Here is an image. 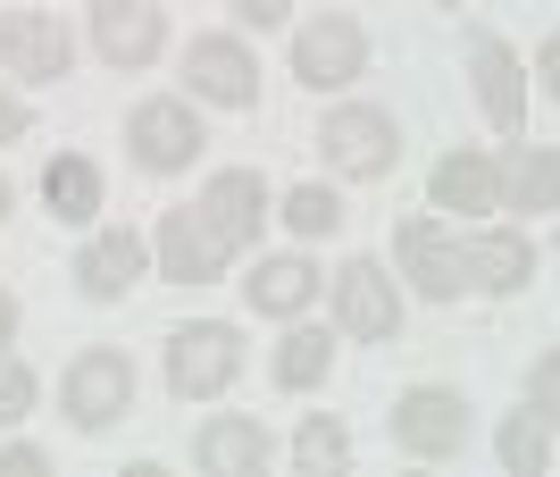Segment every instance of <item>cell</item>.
<instances>
[{
  "mask_svg": "<svg viewBox=\"0 0 560 477\" xmlns=\"http://www.w3.org/2000/svg\"><path fill=\"white\" fill-rule=\"evenodd\" d=\"M394 252H401V277L427 302H452V293H518L536 277V243L527 235H444L435 218H401Z\"/></svg>",
  "mask_w": 560,
  "mask_h": 477,
  "instance_id": "1",
  "label": "cell"
},
{
  "mask_svg": "<svg viewBox=\"0 0 560 477\" xmlns=\"http://www.w3.org/2000/svg\"><path fill=\"white\" fill-rule=\"evenodd\" d=\"M234 369H243V344H234L226 318H201V327L167 335V385H176L185 403H210V394H226Z\"/></svg>",
  "mask_w": 560,
  "mask_h": 477,
  "instance_id": "2",
  "label": "cell"
},
{
  "mask_svg": "<svg viewBox=\"0 0 560 477\" xmlns=\"http://www.w3.org/2000/svg\"><path fill=\"white\" fill-rule=\"evenodd\" d=\"M360 68H369V34H360V18H343V9H327V18H310L302 34H293V75H302L310 93H335V84H351Z\"/></svg>",
  "mask_w": 560,
  "mask_h": 477,
  "instance_id": "3",
  "label": "cell"
},
{
  "mask_svg": "<svg viewBox=\"0 0 560 477\" xmlns=\"http://www.w3.org/2000/svg\"><path fill=\"white\" fill-rule=\"evenodd\" d=\"M394 444L419 461H452L468 444V403L452 394V385H410L394 403Z\"/></svg>",
  "mask_w": 560,
  "mask_h": 477,
  "instance_id": "4",
  "label": "cell"
},
{
  "mask_svg": "<svg viewBox=\"0 0 560 477\" xmlns=\"http://www.w3.org/2000/svg\"><path fill=\"white\" fill-rule=\"evenodd\" d=\"M126 143H135V160L151 167V176H176V167L201 160V118H192V101H142L135 118H126Z\"/></svg>",
  "mask_w": 560,
  "mask_h": 477,
  "instance_id": "5",
  "label": "cell"
},
{
  "mask_svg": "<svg viewBox=\"0 0 560 477\" xmlns=\"http://www.w3.org/2000/svg\"><path fill=\"white\" fill-rule=\"evenodd\" d=\"M0 59H9V75H25V84H59L75 59V34L50 9H9L0 18Z\"/></svg>",
  "mask_w": 560,
  "mask_h": 477,
  "instance_id": "6",
  "label": "cell"
},
{
  "mask_svg": "<svg viewBox=\"0 0 560 477\" xmlns=\"http://www.w3.org/2000/svg\"><path fill=\"white\" fill-rule=\"evenodd\" d=\"M59 403H68V419L84 435H101L117 410H135V360L126 352H84L68 369V394H59Z\"/></svg>",
  "mask_w": 560,
  "mask_h": 477,
  "instance_id": "7",
  "label": "cell"
},
{
  "mask_svg": "<svg viewBox=\"0 0 560 477\" xmlns=\"http://www.w3.org/2000/svg\"><path fill=\"white\" fill-rule=\"evenodd\" d=\"M185 75H192V101H218V109H252L259 101V59L234 34H201L185 50Z\"/></svg>",
  "mask_w": 560,
  "mask_h": 477,
  "instance_id": "8",
  "label": "cell"
},
{
  "mask_svg": "<svg viewBox=\"0 0 560 477\" xmlns=\"http://www.w3.org/2000/svg\"><path fill=\"white\" fill-rule=\"evenodd\" d=\"M318 151H327V167H343V176H385V167L401 160V135H394L385 109H335Z\"/></svg>",
  "mask_w": 560,
  "mask_h": 477,
  "instance_id": "9",
  "label": "cell"
},
{
  "mask_svg": "<svg viewBox=\"0 0 560 477\" xmlns=\"http://www.w3.org/2000/svg\"><path fill=\"white\" fill-rule=\"evenodd\" d=\"M335 318H343V335H360V344H385V335L401 327L394 277H385L376 260H351L343 277H335Z\"/></svg>",
  "mask_w": 560,
  "mask_h": 477,
  "instance_id": "10",
  "label": "cell"
},
{
  "mask_svg": "<svg viewBox=\"0 0 560 477\" xmlns=\"http://www.w3.org/2000/svg\"><path fill=\"white\" fill-rule=\"evenodd\" d=\"M160 277H176V286L226 277V235H218L201 210H167L160 218Z\"/></svg>",
  "mask_w": 560,
  "mask_h": 477,
  "instance_id": "11",
  "label": "cell"
},
{
  "mask_svg": "<svg viewBox=\"0 0 560 477\" xmlns=\"http://www.w3.org/2000/svg\"><path fill=\"white\" fill-rule=\"evenodd\" d=\"M468 68H477V101H486V118L502 126V135H518V126H527V75H518L511 43L477 25V34H468Z\"/></svg>",
  "mask_w": 560,
  "mask_h": 477,
  "instance_id": "12",
  "label": "cell"
},
{
  "mask_svg": "<svg viewBox=\"0 0 560 477\" xmlns=\"http://www.w3.org/2000/svg\"><path fill=\"white\" fill-rule=\"evenodd\" d=\"M167 43V25L151 0H101L93 9V50L109 59V68H151Z\"/></svg>",
  "mask_w": 560,
  "mask_h": 477,
  "instance_id": "13",
  "label": "cell"
},
{
  "mask_svg": "<svg viewBox=\"0 0 560 477\" xmlns=\"http://www.w3.org/2000/svg\"><path fill=\"white\" fill-rule=\"evenodd\" d=\"M135 277H142V235H135V226H101V235L75 252V286H84V302H117Z\"/></svg>",
  "mask_w": 560,
  "mask_h": 477,
  "instance_id": "14",
  "label": "cell"
},
{
  "mask_svg": "<svg viewBox=\"0 0 560 477\" xmlns=\"http://www.w3.org/2000/svg\"><path fill=\"white\" fill-rule=\"evenodd\" d=\"M201 218L226 235V252H243V243L259 235V218H268V185H259V167H226V176H210Z\"/></svg>",
  "mask_w": 560,
  "mask_h": 477,
  "instance_id": "15",
  "label": "cell"
},
{
  "mask_svg": "<svg viewBox=\"0 0 560 477\" xmlns=\"http://www.w3.org/2000/svg\"><path fill=\"white\" fill-rule=\"evenodd\" d=\"M192 461H201L210 477H259V461H268V428L226 410V419H210V428L192 435Z\"/></svg>",
  "mask_w": 560,
  "mask_h": 477,
  "instance_id": "16",
  "label": "cell"
},
{
  "mask_svg": "<svg viewBox=\"0 0 560 477\" xmlns=\"http://www.w3.org/2000/svg\"><path fill=\"white\" fill-rule=\"evenodd\" d=\"M435 210H452V218L502 210V176H493L486 151H452V160H435Z\"/></svg>",
  "mask_w": 560,
  "mask_h": 477,
  "instance_id": "17",
  "label": "cell"
},
{
  "mask_svg": "<svg viewBox=\"0 0 560 477\" xmlns=\"http://www.w3.org/2000/svg\"><path fill=\"white\" fill-rule=\"evenodd\" d=\"M243 293H252V311L293 318V311H310V293H318V268H310V260H259L252 277H243Z\"/></svg>",
  "mask_w": 560,
  "mask_h": 477,
  "instance_id": "18",
  "label": "cell"
},
{
  "mask_svg": "<svg viewBox=\"0 0 560 477\" xmlns=\"http://www.w3.org/2000/svg\"><path fill=\"white\" fill-rule=\"evenodd\" d=\"M43 201H50V218H68V226H84V218L101 210V167L93 160H50L43 167Z\"/></svg>",
  "mask_w": 560,
  "mask_h": 477,
  "instance_id": "19",
  "label": "cell"
},
{
  "mask_svg": "<svg viewBox=\"0 0 560 477\" xmlns=\"http://www.w3.org/2000/svg\"><path fill=\"white\" fill-rule=\"evenodd\" d=\"M493 176H502V193H511V210H552V193H560L552 143H518L511 167H493Z\"/></svg>",
  "mask_w": 560,
  "mask_h": 477,
  "instance_id": "20",
  "label": "cell"
},
{
  "mask_svg": "<svg viewBox=\"0 0 560 477\" xmlns=\"http://www.w3.org/2000/svg\"><path fill=\"white\" fill-rule=\"evenodd\" d=\"M327 360H335L327 335H318V327H293V335L277 344V385H284V394H302V385L327 377Z\"/></svg>",
  "mask_w": 560,
  "mask_h": 477,
  "instance_id": "21",
  "label": "cell"
},
{
  "mask_svg": "<svg viewBox=\"0 0 560 477\" xmlns=\"http://www.w3.org/2000/svg\"><path fill=\"white\" fill-rule=\"evenodd\" d=\"M552 461V435H544V410H518L511 428H502V469L511 477H536Z\"/></svg>",
  "mask_w": 560,
  "mask_h": 477,
  "instance_id": "22",
  "label": "cell"
},
{
  "mask_svg": "<svg viewBox=\"0 0 560 477\" xmlns=\"http://www.w3.org/2000/svg\"><path fill=\"white\" fill-rule=\"evenodd\" d=\"M293 461H302L310 477H318V469H343V461H351V435L335 428V419H302V435H293Z\"/></svg>",
  "mask_w": 560,
  "mask_h": 477,
  "instance_id": "23",
  "label": "cell"
},
{
  "mask_svg": "<svg viewBox=\"0 0 560 477\" xmlns=\"http://www.w3.org/2000/svg\"><path fill=\"white\" fill-rule=\"evenodd\" d=\"M284 226H293V235H335V226H343V201H335L327 185H302V193H284Z\"/></svg>",
  "mask_w": 560,
  "mask_h": 477,
  "instance_id": "24",
  "label": "cell"
},
{
  "mask_svg": "<svg viewBox=\"0 0 560 477\" xmlns=\"http://www.w3.org/2000/svg\"><path fill=\"white\" fill-rule=\"evenodd\" d=\"M25 410H34V369L18 352H0V428H18Z\"/></svg>",
  "mask_w": 560,
  "mask_h": 477,
  "instance_id": "25",
  "label": "cell"
},
{
  "mask_svg": "<svg viewBox=\"0 0 560 477\" xmlns=\"http://www.w3.org/2000/svg\"><path fill=\"white\" fill-rule=\"evenodd\" d=\"M527 394H536V410L552 419V394H560V360H552V352L536 360V377H527Z\"/></svg>",
  "mask_w": 560,
  "mask_h": 477,
  "instance_id": "26",
  "label": "cell"
},
{
  "mask_svg": "<svg viewBox=\"0 0 560 477\" xmlns=\"http://www.w3.org/2000/svg\"><path fill=\"white\" fill-rule=\"evenodd\" d=\"M234 18H243V25H284V18H293V0H234Z\"/></svg>",
  "mask_w": 560,
  "mask_h": 477,
  "instance_id": "27",
  "label": "cell"
},
{
  "mask_svg": "<svg viewBox=\"0 0 560 477\" xmlns=\"http://www.w3.org/2000/svg\"><path fill=\"white\" fill-rule=\"evenodd\" d=\"M25 126H34V109H25V101H18V93H0V143H18Z\"/></svg>",
  "mask_w": 560,
  "mask_h": 477,
  "instance_id": "28",
  "label": "cell"
},
{
  "mask_svg": "<svg viewBox=\"0 0 560 477\" xmlns=\"http://www.w3.org/2000/svg\"><path fill=\"white\" fill-rule=\"evenodd\" d=\"M0 469H9V477H34V469H43V453H34V444H9V453H0Z\"/></svg>",
  "mask_w": 560,
  "mask_h": 477,
  "instance_id": "29",
  "label": "cell"
},
{
  "mask_svg": "<svg viewBox=\"0 0 560 477\" xmlns=\"http://www.w3.org/2000/svg\"><path fill=\"white\" fill-rule=\"evenodd\" d=\"M9 335H18V302H9V293H0V344H9Z\"/></svg>",
  "mask_w": 560,
  "mask_h": 477,
  "instance_id": "30",
  "label": "cell"
},
{
  "mask_svg": "<svg viewBox=\"0 0 560 477\" xmlns=\"http://www.w3.org/2000/svg\"><path fill=\"white\" fill-rule=\"evenodd\" d=\"M0 218H9V176H0Z\"/></svg>",
  "mask_w": 560,
  "mask_h": 477,
  "instance_id": "31",
  "label": "cell"
},
{
  "mask_svg": "<svg viewBox=\"0 0 560 477\" xmlns=\"http://www.w3.org/2000/svg\"><path fill=\"white\" fill-rule=\"evenodd\" d=\"M435 9H460V0H435Z\"/></svg>",
  "mask_w": 560,
  "mask_h": 477,
  "instance_id": "32",
  "label": "cell"
}]
</instances>
